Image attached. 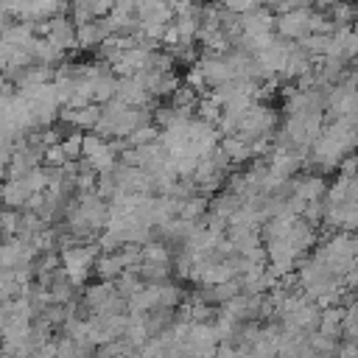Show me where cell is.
<instances>
[{
    "label": "cell",
    "mask_w": 358,
    "mask_h": 358,
    "mask_svg": "<svg viewBox=\"0 0 358 358\" xmlns=\"http://www.w3.org/2000/svg\"><path fill=\"white\" fill-rule=\"evenodd\" d=\"M95 255H98V246L95 243H73V246L59 249V266H62V271L67 274V280L76 288H81L90 280Z\"/></svg>",
    "instance_id": "6da1fadb"
},
{
    "label": "cell",
    "mask_w": 358,
    "mask_h": 358,
    "mask_svg": "<svg viewBox=\"0 0 358 358\" xmlns=\"http://www.w3.org/2000/svg\"><path fill=\"white\" fill-rule=\"evenodd\" d=\"M310 6H296L291 11H282V14H274V34L280 39H288V42H296L299 36L308 34V20H310Z\"/></svg>",
    "instance_id": "7a4b0ae2"
},
{
    "label": "cell",
    "mask_w": 358,
    "mask_h": 358,
    "mask_svg": "<svg viewBox=\"0 0 358 358\" xmlns=\"http://www.w3.org/2000/svg\"><path fill=\"white\" fill-rule=\"evenodd\" d=\"M45 39H48L59 53H67V50L76 48V25H73V20L67 17V11L48 17V34H45Z\"/></svg>",
    "instance_id": "3957f363"
},
{
    "label": "cell",
    "mask_w": 358,
    "mask_h": 358,
    "mask_svg": "<svg viewBox=\"0 0 358 358\" xmlns=\"http://www.w3.org/2000/svg\"><path fill=\"white\" fill-rule=\"evenodd\" d=\"M196 67H199V73H201V78H204V84H207V87H218V84H224V81L235 78V76H232V67H229V62H227V56L199 53Z\"/></svg>",
    "instance_id": "277c9868"
},
{
    "label": "cell",
    "mask_w": 358,
    "mask_h": 358,
    "mask_svg": "<svg viewBox=\"0 0 358 358\" xmlns=\"http://www.w3.org/2000/svg\"><path fill=\"white\" fill-rule=\"evenodd\" d=\"M291 193L299 196L302 201H322L327 193V179L324 173H294L291 176Z\"/></svg>",
    "instance_id": "5b68a950"
},
{
    "label": "cell",
    "mask_w": 358,
    "mask_h": 358,
    "mask_svg": "<svg viewBox=\"0 0 358 358\" xmlns=\"http://www.w3.org/2000/svg\"><path fill=\"white\" fill-rule=\"evenodd\" d=\"M115 98H120L126 106H151V95L145 92L140 76H126V78H117V87H115Z\"/></svg>",
    "instance_id": "8992f818"
},
{
    "label": "cell",
    "mask_w": 358,
    "mask_h": 358,
    "mask_svg": "<svg viewBox=\"0 0 358 358\" xmlns=\"http://www.w3.org/2000/svg\"><path fill=\"white\" fill-rule=\"evenodd\" d=\"M274 31V14L266 6H255L252 11L241 14V34L243 36H260Z\"/></svg>",
    "instance_id": "52a82bcc"
},
{
    "label": "cell",
    "mask_w": 358,
    "mask_h": 358,
    "mask_svg": "<svg viewBox=\"0 0 358 358\" xmlns=\"http://www.w3.org/2000/svg\"><path fill=\"white\" fill-rule=\"evenodd\" d=\"M134 14H137V22H171L173 20L171 0H140Z\"/></svg>",
    "instance_id": "ba28073f"
},
{
    "label": "cell",
    "mask_w": 358,
    "mask_h": 358,
    "mask_svg": "<svg viewBox=\"0 0 358 358\" xmlns=\"http://www.w3.org/2000/svg\"><path fill=\"white\" fill-rule=\"evenodd\" d=\"M28 196H31V190H28V185H25L22 176L20 179H3V185H0V201H3V207L22 210V204H25Z\"/></svg>",
    "instance_id": "9c48e42d"
},
{
    "label": "cell",
    "mask_w": 358,
    "mask_h": 358,
    "mask_svg": "<svg viewBox=\"0 0 358 358\" xmlns=\"http://www.w3.org/2000/svg\"><path fill=\"white\" fill-rule=\"evenodd\" d=\"M157 285L159 282H145L140 291H134L131 296H126V313H145V310L157 308L159 305L157 302V296H159Z\"/></svg>",
    "instance_id": "30bf717a"
},
{
    "label": "cell",
    "mask_w": 358,
    "mask_h": 358,
    "mask_svg": "<svg viewBox=\"0 0 358 358\" xmlns=\"http://www.w3.org/2000/svg\"><path fill=\"white\" fill-rule=\"evenodd\" d=\"M218 148L224 151V157H227L232 165H246V162H252L249 143H243V140L235 137V134H224V137H218Z\"/></svg>",
    "instance_id": "8fae6325"
},
{
    "label": "cell",
    "mask_w": 358,
    "mask_h": 358,
    "mask_svg": "<svg viewBox=\"0 0 358 358\" xmlns=\"http://www.w3.org/2000/svg\"><path fill=\"white\" fill-rule=\"evenodd\" d=\"M120 271H123V260H120L117 252H98V255H95L92 274H95L98 280H109V282H112Z\"/></svg>",
    "instance_id": "7c38bea8"
},
{
    "label": "cell",
    "mask_w": 358,
    "mask_h": 358,
    "mask_svg": "<svg viewBox=\"0 0 358 358\" xmlns=\"http://www.w3.org/2000/svg\"><path fill=\"white\" fill-rule=\"evenodd\" d=\"M173 324V308H151L143 313V327L148 336H159Z\"/></svg>",
    "instance_id": "4fadbf2b"
},
{
    "label": "cell",
    "mask_w": 358,
    "mask_h": 358,
    "mask_svg": "<svg viewBox=\"0 0 358 358\" xmlns=\"http://www.w3.org/2000/svg\"><path fill=\"white\" fill-rule=\"evenodd\" d=\"M103 36H106V31H103L101 20H90V22L76 25V48H84V50L98 48V42H101Z\"/></svg>",
    "instance_id": "5bb4252c"
},
{
    "label": "cell",
    "mask_w": 358,
    "mask_h": 358,
    "mask_svg": "<svg viewBox=\"0 0 358 358\" xmlns=\"http://www.w3.org/2000/svg\"><path fill=\"white\" fill-rule=\"evenodd\" d=\"M341 313H344V305H327L319 310V327L316 333L322 336H330L338 341V324H341Z\"/></svg>",
    "instance_id": "9a60e30c"
},
{
    "label": "cell",
    "mask_w": 358,
    "mask_h": 358,
    "mask_svg": "<svg viewBox=\"0 0 358 358\" xmlns=\"http://www.w3.org/2000/svg\"><path fill=\"white\" fill-rule=\"evenodd\" d=\"M115 87H117V76L112 70H106L98 78H92V103L103 106L106 101H112L115 98Z\"/></svg>",
    "instance_id": "2e32d148"
},
{
    "label": "cell",
    "mask_w": 358,
    "mask_h": 358,
    "mask_svg": "<svg viewBox=\"0 0 358 358\" xmlns=\"http://www.w3.org/2000/svg\"><path fill=\"white\" fill-rule=\"evenodd\" d=\"M140 260L143 263H171V246L157 238H148L145 243H140Z\"/></svg>",
    "instance_id": "e0dca14e"
},
{
    "label": "cell",
    "mask_w": 358,
    "mask_h": 358,
    "mask_svg": "<svg viewBox=\"0 0 358 358\" xmlns=\"http://www.w3.org/2000/svg\"><path fill=\"white\" fill-rule=\"evenodd\" d=\"M296 45H299L310 59H319V56H324L327 48H330V34H305V36L296 39Z\"/></svg>",
    "instance_id": "ac0fdd59"
},
{
    "label": "cell",
    "mask_w": 358,
    "mask_h": 358,
    "mask_svg": "<svg viewBox=\"0 0 358 358\" xmlns=\"http://www.w3.org/2000/svg\"><path fill=\"white\" fill-rule=\"evenodd\" d=\"M87 159V165L95 171V173H106V171H112L115 165H117V154L109 148V143H103L95 154H90V157H84Z\"/></svg>",
    "instance_id": "d6986e66"
},
{
    "label": "cell",
    "mask_w": 358,
    "mask_h": 358,
    "mask_svg": "<svg viewBox=\"0 0 358 358\" xmlns=\"http://www.w3.org/2000/svg\"><path fill=\"white\" fill-rule=\"evenodd\" d=\"M324 14L333 20V25H352L355 22V3L352 0H336L333 6L324 8Z\"/></svg>",
    "instance_id": "ffe728a7"
},
{
    "label": "cell",
    "mask_w": 358,
    "mask_h": 358,
    "mask_svg": "<svg viewBox=\"0 0 358 358\" xmlns=\"http://www.w3.org/2000/svg\"><path fill=\"white\" fill-rule=\"evenodd\" d=\"M207 196H201V193H196V196H190V199H185L182 204H179V218H185V221H199L204 213H207Z\"/></svg>",
    "instance_id": "44dd1931"
},
{
    "label": "cell",
    "mask_w": 358,
    "mask_h": 358,
    "mask_svg": "<svg viewBox=\"0 0 358 358\" xmlns=\"http://www.w3.org/2000/svg\"><path fill=\"white\" fill-rule=\"evenodd\" d=\"M112 285H115V291L120 294V296H131L134 291H140L145 282L140 280V274L134 271V268H123L115 280H112Z\"/></svg>",
    "instance_id": "7402d4cb"
},
{
    "label": "cell",
    "mask_w": 358,
    "mask_h": 358,
    "mask_svg": "<svg viewBox=\"0 0 358 358\" xmlns=\"http://www.w3.org/2000/svg\"><path fill=\"white\" fill-rule=\"evenodd\" d=\"M123 140H126L129 148H140V145H148V143L159 140V129H157L154 123H143V126H137L134 131H129Z\"/></svg>",
    "instance_id": "603a6c76"
},
{
    "label": "cell",
    "mask_w": 358,
    "mask_h": 358,
    "mask_svg": "<svg viewBox=\"0 0 358 358\" xmlns=\"http://www.w3.org/2000/svg\"><path fill=\"white\" fill-rule=\"evenodd\" d=\"M157 291H159V296H157V302H159V308H176L187 294L173 282V280H165V282H159L157 285Z\"/></svg>",
    "instance_id": "cb8c5ba5"
},
{
    "label": "cell",
    "mask_w": 358,
    "mask_h": 358,
    "mask_svg": "<svg viewBox=\"0 0 358 358\" xmlns=\"http://www.w3.org/2000/svg\"><path fill=\"white\" fill-rule=\"evenodd\" d=\"M171 106H176V109H193L196 106V101H199V95H196V90H190L187 84H182L179 81V87L171 92Z\"/></svg>",
    "instance_id": "d4e9b609"
},
{
    "label": "cell",
    "mask_w": 358,
    "mask_h": 358,
    "mask_svg": "<svg viewBox=\"0 0 358 358\" xmlns=\"http://www.w3.org/2000/svg\"><path fill=\"white\" fill-rule=\"evenodd\" d=\"M81 134L84 131H78V129H70L67 134H62L59 145H62V151H64L67 159H78L81 157Z\"/></svg>",
    "instance_id": "484cf974"
},
{
    "label": "cell",
    "mask_w": 358,
    "mask_h": 358,
    "mask_svg": "<svg viewBox=\"0 0 358 358\" xmlns=\"http://www.w3.org/2000/svg\"><path fill=\"white\" fill-rule=\"evenodd\" d=\"M22 179H25V185H28V190H31V193H45V190H48V173H45V168H42V165L31 168Z\"/></svg>",
    "instance_id": "4316f807"
},
{
    "label": "cell",
    "mask_w": 358,
    "mask_h": 358,
    "mask_svg": "<svg viewBox=\"0 0 358 358\" xmlns=\"http://www.w3.org/2000/svg\"><path fill=\"white\" fill-rule=\"evenodd\" d=\"M308 347H310L313 352L333 355V352H336V347H338V341H336V338H330V336H322V333H310V336H308Z\"/></svg>",
    "instance_id": "83f0119b"
},
{
    "label": "cell",
    "mask_w": 358,
    "mask_h": 358,
    "mask_svg": "<svg viewBox=\"0 0 358 358\" xmlns=\"http://www.w3.org/2000/svg\"><path fill=\"white\" fill-rule=\"evenodd\" d=\"M64 162H67V157H64V151H62L59 143L42 148V165H48V168H62Z\"/></svg>",
    "instance_id": "f1b7e54d"
},
{
    "label": "cell",
    "mask_w": 358,
    "mask_h": 358,
    "mask_svg": "<svg viewBox=\"0 0 358 358\" xmlns=\"http://www.w3.org/2000/svg\"><path fill=\"white\" fill-rule=\"evenodd\" d=\"M17 218H20V210L0 207V238L14 235V229H17Z\"/></svg>",
    "instance_id": "f546056e"
},
{
    "label": "cell",
    "mask_w": 358,
    "mask_h": 358,
    "mask_svg": "<svg viewBox=\"0 0 358 358\" xmlns=\"http://www.w3.org/2000/svg\"><path fill=\"white\" fill-rule=\"evenodd\" d=\"M182 84H187L190 90H196V95H204V92H207V84H204V78H201V73H199L196 62H193V64H187V70H185V78H182Z\"/></svg>",
    "instance_id": "4dcf8cb0"
},
{
    "label": "cell",
    "mask_w": 358,
    "mask_h": 358,
    "mask_svg": "<svg viewBox=\"0 0 358 358\" xmlns=\"http://www.w3.org/2000/svg\"><path fill=\"white\" fill-rule=\"evenodd\" d=\"M179 87V78L173 76V73H162V78H159V84H157V90H154V101H159V98H171V92Z\"/></svg>",
    "instance_id": "1f68e13d"
},
{
    "label": "cell",
    "mask_w": 358,
    "mask_h": 358,
    "mask_svg": "<svg viewBox=\"0 0 358 358\" xmlns=\"http://www.w3.org/2000/svg\"><path fill=\"white\" fill-rule=\"evenodd\" d=\"M218 6L224 11H232V14H246L255 6H260V0H218Z\"/></svg>",
    "instance_id": "d6a6232c"
},
{
    "label": "cell",
    "mask_w": 358,
    "mask_h": 358,
    "mask_svg": "<svg viewBox=\"0 0 358 358\" xmlns=\"http://www.w3.org/2000/svg\"><path fill=\"white\" fill-rule=\"evenodd\" d=\"M103 143H106V140H103V137H98L95 131H84V134H81V157L95 154V151H98Z\"/></svg>",
    "instance_id": "836d02e7"
},
{
    "label": "cell",
    "mask_w": 358,
    "mask_h": 358,
    "mask_svg": "<svg viewBox=\"0 0 358 358\" xmlns=\"http://www.w3.org/2000/svg\"><path fill=\"white\" fill-rule=\"evenodd\" d=\"M53 341H56V358H73V350H76V341L70 338V336H53Z\"/></svg>",
    "instance_id": "e575fe53"
},
{
    "label": "cell",
    "mask_w": 358,
    "mask_h": 358,
    "mask_svg": "<svg viewBox=\"0 0 358 358\" xmlns=\"http://www.w3.org/2000/svg\"><path fill=\"white\" fill-rule=\"evenodd\" d=\"M333 358H358V350H355V341H338Z\"/></svg>",
    "instance_id": "d590c367"
},
{
    "label": "cell",
    "mask_w": 358,
    "mask_h": 358,
    "mask_svg": "<svg viewBox=\"0 0 358 358\" xmlns=\"http://www.w3.org/2000/svg\"><path fill=\"white\" fill-rule=\"evenodd\" d=\"M42 201H45V193H31L28 199H25V204H22V210H39L42 207Z\"/></svg>",
    "instance_id": "8d00e7d4"
},
{
    "label": "cell",
    "mask_w": 358,
    "mask_h": 358,
    "mask_svg": "<svg viewBox=\"0 0 358 358\" xmlns=\"http://www.w3.org/2000/svg\"><path fill=\"white\" fill-rule=\"evenodd\" d=\"M3 179H6V168L0 165V182H3Z\"/></svg>",
    "instance_id": "74e56055"
},
{
    "label": "cell",
    "mask_w": 358,
    "mask_h": 358,
    "mask_svg": "<svg viewBox=\"0 0 358 358\" xmlns=\"http://www.w3.org/2000/svg\"><path fill=\"white\" fill-rule=\"evenodd\" d=\"M207 3H218V0H207Z\"/></svg>",
    "instance_id": "f35d334b"
},
{
    "label": "cell",
    "mask_w": 358,
    "mask_h": 358,
    "mask_svg": "<svg viewBox=\"0 0 358 358\" xmlns=\"http://www.w3.org/2000/svg\"><path fill=\"white\" fill-rule=\"evenodd\" d=\"M0 185H3V182H0Z\"/></svg>",
    "instance_id": "ab89813d"
}]
</instances>
